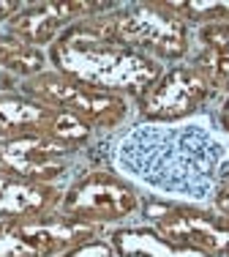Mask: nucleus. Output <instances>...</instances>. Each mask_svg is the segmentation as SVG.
<instances>
[{"instance_id":"11","label":"nucleus","mask_w":229,"mask_h":257,"mask_svg":"<svg viewBox=\"0 0 229 257\" xmlns=\"http://www.w3.org/2000/svg\"><path fill=\"white\" fill-rule=\"evenodd\" d=\"M112 3H90V0H44V3L22 6L16 17L6 22L11 36L33 47H52L71 25L90 17L106 14Z\"/></svg>"},{"instance_id":"7","label":"nucleus","mask_w":229,"mask_h":257,"mask_svg":"<svg viewBox=\"0 0 229 257\" xmlns=\"http://www.w3.org/2000/svg\"><path fill=\"white\" fill-rule=\"evenodd\" d=\"M104 227L60 216L0 219V257H55L85 241L98 238Z\"/></svg>"},{"instance_id":"21","label":"nucleus","mask_w":229,"mask_h":257,"mask_svg":"<svg viewBox=\"0 0 229 257\" xmlns=\"http://www.w3.org/2000/svg\"><path fill=\"white\" fill-rule=\"evenodd\" d=\"M221 128V132L229 137V93L224 96V104H221V109H218V123H216Z\"/></svg>"},{"instance_id":"10","label":"nucleus","mask_w":229,"mask_h":257,"mask_svg":"<svg viewBox=\"0 0 229 257\" xmlns=\"http://www.w3.org/2000/svg\"><path fill=\"white\" fill-rule=\"evenodd\" d=\"M22 132H41L50 137L68 143L74 148H85L93 137V128L76 115L55 109L50 104L33 101L22 93L0 90V140Z\"/></svg>"},{"instance_id":"2","label":"nucleus","mask_w":229,"mask_h":257,"mask_svg":"<svg viewBox=\"0 0 229 257\" xmlns=\"http://www.w3.org/2000/svg\"><path fill=\"white\" fill-rule=\"evenodd\" d=\"M46 55H50L52 71L88 85V88L118 93L126 99L128 96L142 99L164 71L158 60L114 41L101 28L98 17L71 25L50 47Z\"/></svg>"},{"instance_id":"16","label":"nucleus","mask_w":229,"mask_h":257,"mask_svg":"<svg viewBox=\"0 0 229 257\" xmlns=\"http://www.w3.org/2000/svg\"><path fill=\"white\" fill-rule=\"evenodd\" d=\"M166 9L174 11L183 22H200V25L229 20V0H188V3L172 0L166 3Z\"/></svg>"},{"instance_id":"14","label":"nucleus","mask_w":229,"mask_h":257,"mask_svg":"<svg viewBox=\"0 0 229 257\" xmlns=\"http://www.w3.org/2000/svg\"><path fill=\"white\" fill-rule=\"evenodd\" d=\"M46 66H50V55L41 47H33L11 33L0 36V69L3 71L30 79V77H38L44 71H50Z\"/></svg>"},{"instance_id":"1","label":"nucleus","mask_w":229,"mask_h":257,"mask_svg":"<svg viewBox=\"0 0 229 257\" xmlns=\"http://www.w3.org/2000/svg\"><path fill=\"white\" fill-rule=\"evenodd\" d=\"M114 164L126 181L131 178L161 197L200 205L213 200L229 170V137L204 118L142 120L118 140Z\"/></svg>"},{"instance_id":"17","label":"nucleus","mask_w":229,"mask_h":257,"mask_svg":"<svg viewBox=\"0 0 229 257\" xmlns=\"http://www.w3.org/2000/svg\"><path fill=\"white\" fill-rule=\"evenodd\" d=\"M196 39H200L202 47H210V50H218V52L229 55V20H218V22L200 25Z\"/></svg>"},{"instance_id":"4","label":"nucleus","mask_w":229,"mask_h":257,"mask_svg":"<svg viewBox=\"0 0 229 257\" xmlns=\"http://www.w3.org/2000/svg\"><path fill=\"white\" fill-rule=\"evenodd\" d=\"M16 93L28 96L33 101L50 104L55 109L76 115L80 120H85L90 128H112L123 126L131 115L128 99L118 93H106V90L88 88L82 82L58 74V71H44L38 77H30L25 82L16 85Z\"/></svg>"},{"instance_id":"5","label":"nucleus","mask_w":229,"mask_h":257,"mask_svg":"<svg viewBox=\"0 0 229 257\" xmlns=\"http://www.w3.org/2000/svg\"><path fill=\"white\" fill-rule=\"evenodd\" d=\"M140 208V192L123 175L112 173V170H90L63 192L58 213L76 219V222L106 227V224L134 216Z\"/></svg>"},{"instance_id":"19","label":"nucleus","mask_w":229,"mask_h":257,"mask_svg":"<svg viewBox=\"0 0 229 257\" xmlns=\"http://www.w3.org/2000/svg\"><path fill=\"white\" fill-rule=\"evenodd\" d=\"M213 208L218 213H224V216H229V170L224 173V178L218 181V186H216V194H213Z\"/></svg>"},{"instance_id":"20","label":"nucleus","mask_w":229,"mask_h":257,"mask_svg":"<svg viewBox=\"0 0 229 257\" xmlns=\"http://www.w3.org/2000/svg\"><path fill=\"white\" fill-rule=\"evenodd\" d=\"M22 11L20 0H0V22H8L11 17H16Z\"/></svg>"},{"instance_id":"6","label":"nucleus","mask_w":229,"mask_h":257,"mask_svg":"<svg viewBox=\"0 0 229 257\" xmlns=\"http://www.w3.org/2000/svg\"><path fill=\"white\" fill-rule=\"evenodd\" d=\"M80 151L50 134L22 132L0 140V173L25 183L60 186L74 173Z\"/></svg>"},{"instance_id":"9","label":"nucleus","mask_w":229,"mask_h":257,"mask_svg":"<svg viewBox=\"0 0 229 257\" xmlns=\"http://www.w3.org/2000/svg\"><path fill=\"white\" fill-rule=\"evenodd\" d=\"M216 96L210 82L191 63H178L164 69L161 77L150 85V90L136 99L142 120L153 123H178L188 120Z\"/></svg>"},{"instance_id":"8","label":"nucleus","mask_w":229,"mask_h":257,"mask_svg":"<svg viewBox=\"0 0 229 257\" xmlns=\"http://www.w3.org/2000/svg\"><path fill=\"white\" fill-rule=\"evenodd\" d=\"M150 227L164 238L194 246L210 257H229V216L186 203H144Z\"/></svg>"},{"instance_id":"18","label":"nucleus","mask_w":229,"mask_h":257,"mask_svg":"<svg viewBox=\"0 0 229 257\" xmlns=\"http://www.w3.org/2000/svg\"><path fill=\"white\" fill-rule=\"evenodd\" d=\"M63 257H118V252H114V246L110 241L93 238V241H85V243H80V246L68 249Z\"/></svg>"},{"instance_id":"12","label":"nucleus","mask_w":229,"mask_h":257,"mask_svg":"<svg viewBox=\"0 0 229 257\" xmlns=\"http://www.w3.org/2000/svg\"><path fill=\"white\" fill-rule=\"evenodd\" d=\"M60 200H63L60 186L25 183L0 173V219L52 216V213H58Z\"/></svg>"},{"instance_id":"15","label":"nucleus","mask_w":229,"mask_h":257,"mask_svg":"<svg viewBox=\"0 0 229 257\" xmlns=\"http://www.w3.org/2000/svg\"><path fill=\"white\" fill-rule=\"evenodd\" d=\"M191 66L210 82V88L216 90V96L229 93V55L218 52V50H210V47H202V50L194 55Z\"/></svg>"},{"instance_id":"13","label":"nucleus","mask_w":229,"mask_h":257,"mask_svg":"<svg viewBox=\"0 0 229 257\" xmlns=\"http://www.w3.org/2000/svg\"><path fill=\"white\" fill-rule=\"evenodd\" d=\"M110 243L118 257H210L194 246L170 241L153 227H118Z\"/></svg>"},{"instance_id":"3","label":"nucleus","mask_w":229,"mask_h":257,"mask_svg":"<svg viewBox=\"0 0 229 257\" xmlns=\"http://www.w3.org/2000/svg\"><path fill=\"white\" fill-rule=\"evenodd\" d=\"M98 22L114 41L158 60H180L191 50V30L166 3H131L120 11L98 14Z\"/></svg>"}]
</instances>
